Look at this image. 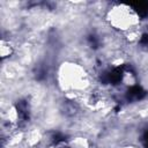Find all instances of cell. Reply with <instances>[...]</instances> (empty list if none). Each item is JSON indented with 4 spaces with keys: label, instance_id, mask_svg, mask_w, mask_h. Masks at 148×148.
Here are the masks:
<instances>
[{
    "label": "cell",
    "instance_id": "obj_1",
    "mask_svg": "<svg viewBox=\"0 0 148 148\" xmlns=\"http://www.w3.org/2000/svg\"><path fill=\"white\" fill-rule=\"evenodd\" d=\"M139 18L140 17L133 10L131 5L128 6L118 3L111 7V9L108 12V20L110 22V25L123 31H131L133 29H136Z\"/></svg>",
    "mask_w": 148,
    "mask_h": 148
},
{
    "label": "cell",
    "instance_id": "obj_2",
    "mask_svg": "<svg viewBox=\"0 0 148 148\" xmlns=\"http://www.w3.org/2000/svg\"><path fill=\"white\" fill-rule=\"evenodd\" d=\"M12 52H13V46L10 45V43L2 39L1 40V57L6 58L9 54H12Z\"/></svg>",
    "mask_w": 148,
    "mask_h": 148
},
{
    "label": "cell",
    "instance_id": "obj_3",
    "mask_svg": "<svg viewBox=\"0 0 148 148\" xmlns=\"http://www.w3.org/2000/svg\"><path fill=\"white\" fill-rule=\"evenodd\" d=\"M142 142H143V146L145 148H148V132H146L142 136Z\"/></svg>",
    "mask_w": 148,
    "mask_h": 148
},
{
    "label": "cell",
    "instance_id": "obj_4",
    "mask_svg": "<svg viewBox=\"0 0 148 148\" xmlns=\"http://www.w3.org/2000/svg\"><path fill=\"white\" fill-rule=\"evenodd\" d=\"M123 148H136V147H133V146H126V147H123Z\"/></svg>",
    "mask_w": 148,
    "mask_h": 148
}]
</instances>
